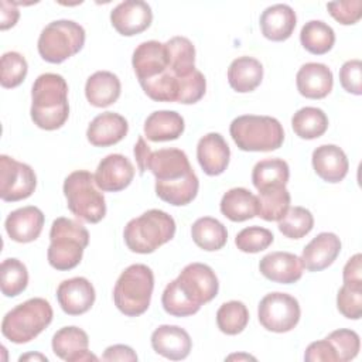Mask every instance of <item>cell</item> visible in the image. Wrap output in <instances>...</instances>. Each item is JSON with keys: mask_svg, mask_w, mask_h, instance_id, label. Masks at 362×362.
<instances>
[{"mask_svg": "<svg viewBox=\"0 0 362 362\" xmlns=\"http://www.w3.org/2000/svg\"><path fill=\"white\" fill-rule=\"evenodd\" d=\"M175 283L181 293L195 305H202L212 301L219 290V281L215 272L205 263L187 264Z\"/></svg>", "mask_w": 362, "mask_h": 362, "instance_id": "obj_12", "label": "cell"}, {"mask_svg": "<svg viewBox=\"0 0 362 362\" xmlns=\"http://www.w3.org/2000/svg\"><path fill=\"white\" fill-rule=\"evenodd\" d=\"M304 359L308 362H338V356L327 338L311 342L305 349Z\"/></svg>", "mask_w": 362, "mask_h": 362, "instance_id": "obj_49", "label": "cell"}, {"mask_svg": "<svg viewBox=\"0 0 362 362\" xmlns=\"http://www.w3.org/2000/svg\"><path fill=\"white\" fill-rule=\"evenodd\" d=\"M273 240L274 236L269 229L255 225L242 229L235 238V245L240 252L259 253L267 249Z\"/></svg>", "mask_w": 362, "mask_h": 362, "instance_id": "obj_43", "label": "cell"}, {"mask_svg": "<svg viewBox=\"0 0 362 362\" xmlns=\"http://www.w3.org/2000/svg\"><path fill=\"white\" fill-rule=\"evenodd\" d=\"M49 240L47 252L49 266L66 272L81 263L83 250L89 245V232L82 223L59 216L51 225Z\"/></svg>", "mask_w": 362, "mask_h": 362, "instance_id": "obj_3", "label": "cell"}, {"mask_svg": "<svg viewBox=\"0 0 362 362\" xmlns=\"http://www.w3.org/2000/svg\"><path fill=\"white\" fill-rule=\"evenodd\" d=\"M95 298V287L86 277L66 279L57 288L58 304L68 315L85 314L92 308Z\"/></svg>", "mask_w": 362, "mask_h": 362, "instance_id": "obj_15", "label": "cell"}, {"mask_svg": "<svg viewBox=\"0 0 362 362\" xmlns=\"http://www.w3.org/2000/svg\"><path fill=\"white\" fill-rule=\"evenodd\" d=\"M150 342L156 354L170 361L185 359L192 349L189 334L178 325L164 324L157 327L151 334Z\"/></svg>", "mask_w": 362, "mask_h": 362, "instance_id": "obj_17", "label": "cell"}, {"mask_svg": "<svg viewBox=\"0 0 362 362\" xmlns=\"http://www.w3.org/2000/svg\"><path fill=\"white\" fill-rule=\"evenodd\" d=\"M182 78H177L170 68L151 79L139 82L144 93L156 102H178Z\"/></svg>", "mask_w": 362, "mask_h": 362, "instance_id": "obj_37", "label": "cell"}, {"mask_svg": "<svg viewBox=\"0 0 362 362\" xmlns=\"http://www.w3.org/2000/svg\"><path fill=\"white\" fill-rule=\"evenodd\" d=\"M342 280L344 284L358 286L362 287V256L361 253L354 255L342 270Z\"/></svg>", "mask_w": 362, "mask_h": 362, "instance_id": "obj_50", "label": "cell"}, {"mask_svg": "<svg viewBox=\"0 0 362 362\" xmlns=\"http://www.w3.org/2000/svg\"><path fill=\"white\" fill-rule=\"evenodd\" d=\"M28 284V272L25 264L16 259H4L0 264V287L6 297H17Z\"/></svg>", "mask_w": 362, "mask_h": 362, "instance_id": "obj_38", "label": "cell"}, {"mask_svg": "<svg viewBox=\"0 0 362 362\" xmlns=\"http://www.w3.org/2000/svg\"><path fill=\"white\" fill-rule=\"evenodd\" d=\"M153 21L151 7L141 0H126L110 11L113 28L124 37H133L146 31Z\"/></svg>", "mask_w": 362, "mask_h": 362, "instance_id": "obj_13", "label": "cell"}, {"mask_svg": "<svg viewBox=\"0 0 362 362\" xmlns=\"http://www.w3.org/2000/svg\"><path fill=\"white\" fill-rule=\"evenodd\" d=\"M325 338L332 345V348L338 356V362L352 361L359 354L361 339H359V335L354 329L339 328V329L332 331Z\"/></svg>", "mask_w": 362, "mask_h": 362, "instance_id": "obj_44", "label": "cell"}, {"mask_svg": "<svg viewBox=\"0 0 362 362\" xmlns=\"http://www.w3.org/2000/svg\"><path fill=\"white\" fill-rule=\"evenodd\" d=\"M260 30L264 38L270 41H286L291 37L297 17L296 11L288 4H273L264 8L259 20Z\"/></svg>", "mask_w": 362, "mask_h": 362, "instance_id": "obj_26", "label": "cell"}, {"mask_svg": "<svg viewBox=\"0 0 362 362\" xmlns=\"http://www.w3.org/2000/svg\"><path fill=\"white\" fill-rule=\"evenodd\" d=\"M260 273L270 281L280 284H291L301 279V259L290 252H272L259 262Z\"/></svg>", "mask_w": 362, "mask_h": 362, "instance_id": "obj_20", "label": "cell"}, {"mask_svg": "<svg viewBox=\"0 0 362 362\" xmlns=\"http://www.w3.org/2000/svg\"><path fill=\"white\" fill-rule=\"evenodd\" d=\"M337 308L348 320H359L362 314V287L342 284L337 294Z\"/></svg>", "mask_w": 362, "mask_h": 362, "instance_id": "obj_45", "label": "cell"}, {"mask_svg": "<svg viewBox=\"0 0 362 362\" xmlns=\"http://www.w3.org/2000/svg\"><path fill=\"white\" fill-rule=\"evenodd\" d=\"M68 209L81 221L98 223L106 215V201L98 189L95 175L86 170L71 173L64 181Z\"/></svg>", "mask_w": 362, "mask_h": 362, "instance_id": "obj_8", "label": "cell"}, {"mask_svg": "<svg viewBox=\"0 0 362 362\" xmlns=\"http://www.w3.org/2000/svg\"><path fill=\"white\" fill-rule=\"evenodd\" d=\"M263 79V65L253 57H238L228 68V82L239 93L255 90Z\"/></svg>", "mask_w": 362, "mask_h": 362, "instance_id": "obj_29", "label": "cell"}, {"mask_svg": "<svg viewBox=\"0 0 362 362\" xmlns=\"http://www.w3.org/2000/svg\"><path fill=\"white\" fill-rule=\"evenodd\" d=\"M175 235V221L161 209H148L130 219L123 230L126 246L140 255L156 252Z\"/></svg>", "mask_w": 362, "mask_h": 362, "instance_id": "obj_4", "label": "cell"}, {"mask_svg": "<svg viewBox=\"0 0 362 362\" xmlns=\"http://www.w3.org/2000/svg\"><path fill=\"white\" fill-rule=\"evenodd\" d=\"M191 236L194 243L206 252L222 249L228 240L226 226L212 216L198 218L191 226Z\"/></svg>", "mask_w": 362, "mask_h": 362, "instance_id": "obj_32", "label": "cell"}, {"mask_svg": "<svg viewBox=\"0 0 362 362\" xmlns=\"http://www.w3.org/2000/svg\"><path fill=\"white\" fill-rule=\"evenodd\" d=\"M33 359L34 361H44V362L48 361V358L45 355H41V354H25V355H21L18 358L20 362H23V361H33Z\"/></svg>", "mask_w": 362, "mask_h": 362, "instance_id": "obj_54", "label": "cell"}, {"mask_svg": "<svg viewBox=\"0 0 362 362\" xmlns=\"http://www.w3.org/2000/svg\"><path fill=\"white\" fill-rule=\"evenodd\" d=\"M133 153H134V157H136V161H137L139 173H140V174H144V171L147 170V161H148L151 148H150V146L146 143V140H144L143 136H140V137L137 139V143L134 144Z\"/></svg>", "mask_w": 362, "mask_h": 362, "instance_id": "obj_53", "label": "cell"}, {"mask_svg": "<svg viewBox=\"0 0 362 362\" xmlns=\"http://www.w3.org/2000/svg\"><path fill=\"white\" fill-rule=\"evenodd\" d=\"M18 17H20V11L16 7V3L1 0V3H0V28L4 31V30L14 27L16 23L18 21Z\"/></svg>", "mask_w": 362, "mask_h": 362, "instance_id": "obj_52", "label": "cell"}, {"mask_svg": "<svg viewBox=\"0 0 362 362\" xmlns=\"http://www.w3.org/2000/svg\"><path fill=\"white\" fill-rule=\"evenodd\" d=\"M339 252V238L332 232H321L305 245L300 259L308 272H321L335 262Z\"/></svg>", "mask_w": 362, "mask_h": 362, "instance_id": "obj_19", "label": "cell"}, {"mask_svg": "<svg viewBox=\"0 0 362 362\" xmlns=\"http://www.w3.org/2000/svg\"><path fill=\"white\" fill-rule=\"evenodd\" d=\"M328 13L342 25L356 24L362 17V1L346 0V1H331L327 4Z\"/></svg>", "mask_w": 362, "mask_h": 362, "instance_id": "obj_47", "label": "cell"}, {"mask_svg": "<svg viewBox=\"0 0 362 362\" xmlns=\"http://www.w3.org/2000/svg\"><path fill=\"white\" fill-rule=\"evenodd\" d=\"M291 127L300 139L314 140L327 132L328 117L322 109L305 106L293 115Z\"/></svg>", "mask_w": 362, "mask_h": 362, "instance_id": "obj_34", "label": "cell"}, {"mask_svg": "<svg viewBox=\"0 0 362 362\" xmlns=\"http://www.w3.org/2000/svg\"><path fill=\"white\" fill-rule=\"evenodd\" d=\"M85 37L83 27L76 21H51L42 28L38 37V54L49 64H61L82 49Z\"/></svg>", "mask_w": 362, "mask_h": 362, "instance_id": "obj_9", "label": "cell"}, {"mask_svg": "<svg viewBox=\"0 0 362 362\" xmlns=\"http://www.w3.org/2000/svg\"><path fill=\"white\" fill-rule=\"evenodd\" d=\"M221 212L232 222H245L257 216V197L243 187H236L226 191L219 204Z\"/></svg>", "mask_w": 362, "mask_h": 362, "instance_id": "obj_30", "label": "cell"}, {"mask_svg": "<svg viewBox=\"0 0 362 362\" xmlns=\"http://www.w3.org/2000/svg\"><path fill=\"white\" fill-rule=\"evenodd\" d=\"M147 170L156 178L154 188L161 201L174 206H182L195 199L199 180L182 150L170 147L151 151Z\"/></svg>", "mask_w": 362, "mask_h": 362, "instance_id": "obj_1", "label": "cell"}, {"mask_svg": "<svg viewBox=\"0 0 362 362\" xmlns=\"http://www.w3.org/2000/svg\"><path fill=\"white\" fill-rule=\"evenodd\" d=\"M161 304L167 314L173 317H189L199 311V305L191 303L178 288L175 280L170 281L161 296Z\"/></svg>", "mask_w": 362, "mask_h": 362, "instance_id": "obj_42", "label": "cell"}, {"mask_svg": "<svg viewBox=\"0 0 362 362\" xmlns=\"http://www.w3.org/2000/svg\"><path fill=\"white\" fill-rule=\"evenodd\" d=\"M127 132L129 123L122 115L103 112L89 123L86 139L95 147H109L122 141Z\"/></svg>", "mask_w": 362, "mask_h": 362, "instance_id": "obj_22", "label": "cell"}, {"mask_svg": "<svg viewBox=\"0 0 362 362\" xmlns=\"http://www.w3.org/2000/svg\"><path fill=\"white\" fill-rule=\"evenodd\" d=\"M297 90L307 99H324L334 86L332 71L320 62L304 64L296 75Z\"/></svg>", "mask_w": 362, "mask_h": 362, "instance_id": "obj_24", "label": "cell"}, {"mask_svg": "<svg viewBox=\"0 0 362 362\" xmlns=\"http://www.w3.org/2000/svg\"><path fill=\"white\" fill-rule=\"evenodd\" d=\"M185 129L184 119L175 110H156L144 120V136L150 141L177 140Z\"/></svg>", "mask_w": 362, "mask_h": 362, "instance_id": "obj_27", "label": "cell"}, {"mask_svg": "<svg viewBox=\"0 0 362 362\" xmlns=\"http://www.w3.org/2000/svg\"><path fill=\"white\" fill-rule=\"evenodd\" d=\"M134 167L132 161L123 154H109L98 164L95 182L100 191L119 192L130 185L134 177Z\"/></svg>", "mask_w": 362, "mask_h": 362, "instance_id": "obj_14", "label": "cell"}, {"mask_svg": "<svg viewBox=\"0 0 362 362\" xmlns=\"http://www.w3.org/2000/svg\"><path fill=\"white\" fill-rule=\"evenodd\" d=\"M31 120L42 130H57L69 116L68 83L52 72L41 74L31 89Z\"/></svg>", "mask_w": 362, "mask_h": 362, "instance_id": "obj_2", "label": "cell"}, {"mask_svg": "<svg viewBox=\"0 0 362 362\" xmlns=\"http://www.w3.org/2000/svg\"><path fill=\"white\" fill-rule=\"evenodd\" d=\"M132 65L139 82L161 75L168 69L164 44L156 40L139 44L133 51Z\"/></svg>", "mask_w": 362, "mask_h": 362, "instance_id": "obj_23", "label": "cell"}, {"mask_svg": "<svg viewBox=\"0 0 362 362\" xmlns=\"http://www.w3.org/2000/svg\"><path fill=\"white\" fill-rule=\"evenodd\" d=\"M339 82L344 90L359 96L362 93V62L359 59L346 61L339 69Z\"/></svg>", "mask_w": 362, "mask_h": 362, "instance_id": "obj_48", "label": "cell"}, {"mask_svg": "<svg viewBox=\"0 0 362 362\" xmlns=\"http://www.w3.org/2000/svg\"><path fill=\"white\" fill-rule=\"evenodd\" d=\"M290 192L286 187H272L259 191L257 202H259V212L264 221L273 222L280 221L290 208Z\"/></svg>", "mask_w": 362, "mask_h": 362, "instance_id": "obj_36", "label": "cell"}, {"mask_svg": "<svg viewBox=\"0 0 362 362\" xmlns=\"http://www.w3.org/2000/svg\"><path fill=\"white\" fill-rule=\"evenodd\" d=\"M51 346L54 354L66 362L98 361V356L88 349V334L82 328L74 325L59 328L52 337Z\"/></svg>", "mask_w": 362, "mask_h": 362, "instance_id": "obj_16", "label": "cell"}, {"mask_svg": "<svg viewBox=\"0 0 362 362\" xmlns=\"http://www.w3.org/2000/svg\"><path fill=\"white\" fill-rule=\"evenodd\" d=\"M28 72L25 58L16 51H8L1 55L0 61V83L6 89L16 88L23 83Z\"/></svg>", "mask_w": 362, "mask_h": 362, "instance_id": "obj_41", "label": "cell"}, {"mask_svg": "<svg viewBox=\"0 0 362 362\" xmlns=\"http://www.w3.org/2000/svg\"><path fill=\"white\" fill-rule=\"evenodd\" d=\"M229 133L242 151H273L284 141L283 126L272 116H238L232 120Z\"/></svg>", "mask_w": 362, "mask_h": 362, "instance_id": "obj_6", "label": "cell"}, {"mask_svg": "<svg viewBox=\"0 0 362 362\" xmlns=\"http://www.w3.org/2000/svg\"><path fill=\"white\" fill-rule=\"evenodd\" d=\"M153 288V270L141 263L130 264L120 273L115 284V305L127 317H139L150 307Z\"/></svg>", "mask_w": 362, "mask_h": 362, "instance_id": "obj_7", "label": "cell"}, {"mask_svg": "<svg viewBox=\"0 0 362 362\" xmlns=\"http://www.w3.org/2000/svg\"><path fill=\"white\" fill-rule=\"evenodd\" d=\"M164 47L168 68L177 78H185L197 69L195 47L187 37H173L164 44Z\"/></svg>", "mask_w": 362, "mask_h": 362, "instance_id": "obj_31", "label": "cell"}, {"mask_svg": "<svg viewBox=\"0 0 362 362\" xmlns=\"http://www.w3.org/2000/svg\"><path fill=\"white\" fill-rule=\"evenodd\" d=\"M102 359L103 361H129V362H134V361H137V354L129 345L116 344V345H110L105 349V352L102 355Z\"/></svg>", "mask_w": 362, "mask_h": 362, "instance_id": "obj_51", "label": "cell"}, {"mask_svg": "<svg viewBox=\"0 0 362 362\" xmlns=\"http://www.w3.org/2000/svg\"><path fill=\"white\" fill-rule=\"evenodd\" d=\"M249 322L247 307L238 300L223 303L216 311V325L226 335L240 334Z\"/></svg>", "mask_w": 362, "mask_h": 362, "instance_id": "obj_39", "label": "cell"}, {"mask_svg": "<svg viewBox=\"0 0 362 362\" xmlns=\"http://www.w3.org/2000/svg\"><path fill=\"white\" fill-rule=\"evenodd\" d=\"M122 85L113 72L96 71L85 83V96L95 107H107L120 96Z\"/></svg>", "mask_w": 362, "mask_h": 362, "instance_id": "obj_28", "label": "cell"}, {"mask_svg": "<svg viewBox=\"0 0 362 362\" xmlns=\"http://www.w3.org/2000/svg\"><path fill=\"white\" fill-rule=\"evenodd\" d=\"M290 178L288 164L281 158H264L255 164L252 182L257 191L272 187H286Z\"/></svg>", "mask_w": 362, "mask_h": 362, "instance_id": "obj_33", "label": "cell"}, {"mask_svg": "<svg viewBox=\"0 0 362 362\" xmlns=\"http://www.w3.org/2000/svg\"><path fill=\"white\" fill-rule=\"evenodd\" d=\"M44 222L45 216L42 211L34 205H27L11 211L6 218L4 228L11 240L30 243L41 235Z\"/></svg>", "mask_w": 362, "mask_h": 362, "instance_id": "obj_18", "label": "cell"}, {"mask_svg": "<svg viewBox=\"0 0 362 362\" xmlns=\"http://www.w3.org/2000/svg\"><path fill=\"white\" fill-rule=\"evenodd\" d=\"M301 317L300 304L296 297L287 293H269L257 307V318L260 325L272 332L283 334L296 328Z\"/></svg>", "mask_w": 362, "mask_h": 362, "instance_id": "obj_10", "label": "cell"}, {"mask_svg": "<svg viewBox=\"0 0 362 362\" xmlns=\"http://www.w3.org/2000/svg\"><path fill=\"white\" fill-rule=\"evenodd\" d=\"M226 359H228V361H232V359H238V361H239V359H252V361H255L256 358H255V356H250V355H247V354H239V355H238V354H233V355H229Z\"/></svg>", "mask_w": 362, "mask_h": 362, "instance_id": "obj_55", "label": "cell"}, {"mask_svg": "<svg viewBox=\"0 0 362 362\" xmlns=\"http://www.w3.org/2000/svg\"><path fill=\"white\" fill-rule=\"evenodd\" d=\"M300 41L304 49L310 54L324 55L332 49L335 44V33L332 27L322 20H311L303 25Z\"/></svg>", "mask_w": 362, "mask_h": 362, "instance_id": "obj_35", "label": "cell"}, {"mask_svg": "<svg viewBox=\"0 0 362 362\" xmlns=\"http://www.w3.org/2000/svg\"><path fill=\"white\" fill-rule=\"evenodd\" d=\"M311 163L315 174L331 184L342 181L349 168V163L344 150L335 144L318 146L311 156Z\"/></svg>", "mask_w": 362, "mask_h": 362, "instance_id": "obj_25", "label": "cell"}, {"mask_svg": "<svg viewBox=\"0 0 362 362\" xmlns=\"http://www.w3.org/2000/svg\"><path fill=\"white\" fill-rule=\"evenodd\" d=\"M37 187L34 170L8 157L0 156V198L4 202H17L33 195Z\"/></svg>", "mask_w": 362, "mask_h": 362, "instance_id": "obj_11", "label": "cell"}, {"mask_svg": "<svg viewBox=\"0 0 362 362\" xmlns=\"http://www.w3.org/2000/svg\"><path fill=\"white\" fill-rule=\"evenodd\" d=\"M314 228V216L304 206L288 208L279 221V230L288 239H301Z\"/></svg>", "mask_w": 362, "mask_h": 362, "instance_id": "obj_40", "label": "cell"}, {"mask_svg": "<svg viewBox=\"0 0 362 362\" xmlns=\"http://www.w3.org/2000/svg\"><path fill=\"white\" fill-rule=\"evenodd\" d=\"M197 158L206 175H221L228 168L230 148L222 134L208 133L197 144Z\"/></svg>", "mask_w": 362, "mask_h": 362, "instance_id": "obj_21", "label": "cell"}, {"mask_svg": "<svg viewBox=\"0 0 362 362\" xmlns=\"http://www.w3.org/2000/svg\"><path fill=\"white\" fill-rule=\"evenodd\" d=\"M48 300L34 297L11 308L1 321V334L13 344H27L38 337L52 321Z\"/></svg>", "mask_w": 362, "mask_h": 362, "instance_id": "obj_5", "label": "cell"}, {"mask_svg": "<svg viewBox=\"0 0 362 362\" xmlns=\"http://www.w3.org/2000/svg\"><path fill=\"white\" fill-rule=\"evenodd\" d=\"M206 90V79L204 74L195 69L191 75L182 78L178 102L184 105H192L201 100Z\"/></svg>", "mask_w": 362, "mask_h": 362, "instance_id": "obj_46", "label": "cell"}]
</instances>
